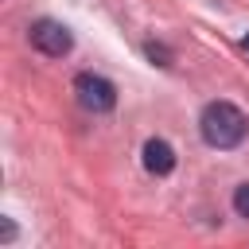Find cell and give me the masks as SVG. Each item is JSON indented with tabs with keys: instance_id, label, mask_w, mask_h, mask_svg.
<instances>
[{
	"instance_id": "obj_1",
	"label": "cell",
	"mask_w": 249,
	"mask_h": 249,
	"mask_svg": "<svg viewBox=\"0 0 249 249\" xmlns=\"http://www.w3.org/2000/svg\"><path fill=\"white\" fill-rule=\"evenodd\" d=\"M198 132H202V140H206L210 148L230 152V148H237V144L245 140L249 121H245V113H241L233 101H210V105L202 109V117H198Z\"/></svg>"
},
{
	"instance_id": "obj_2",
	"label": "cell",
	"mask_w": 249,
	"mask_h": 249,
	"mask_svg": "<svg viewBox=\"0 0 249 249\" xmlns=\"http://www.w3.org/2000/svg\"><path fill=\"white\" fill-rule=\"evenodd\" d=\"M74 93H78V105L89 113H109L117 105V86L101 74H89V70L74 78Z\"/></svg>"
},
{
	"instance_id": "obj_3",
	"label": "cell",
	"mask_w": 249,
	"mask_h": 249,
	"mask_svg": "<svg viewBox=\"0 0 249 249\" xmlns=\"http://www.w3.org/2000/svg\"><path fill=\"white\" fill-rule=\"evenodd\" d=\"M27 39H31V47H35L39 54H51V58H62V54L74 47L70 27L58 23V19H35V23L27 27Z\"/></svg>"
},
{
	"instance_id": "obj_4",
	"label": "cell",
	"mask_w": 249,
	"mask_h": 249,
	"mask_svg": "<svg viewBox=\"0 0 249 249\" xmlns=\"http://www.w3.org/2000/svg\"><path fill=\"white\" fill-rule=\"evenodd\" d=\"M140 160H144V171H148V175H171V171H175V148H171L167 140H160V136L144 140Z\"/></svg>"
},
{
	"instance_id": "obj_5",
	"label": "cell",
	"mask_w": 249,
	"mask_h": 249,
	"mask_svg": "<svg viewBox=\"0 0 249 249\" xmlns=\"http://www.w3.org/2000/svg\"><path fill=\"white\" fill-rule=\"evenodd\" d=\"M144 54H148V58H152L156 66H171V54H167V51H163L160 43H144Z\"/></svg>"
},
{
	"instance_id": "obj_6",
	"label": "cell",
	"mask_w": 249,
	"mask_h": 249,
	"mask_svg": "<svg viewBox=\"0 0 249 249\" xmlns=\"http://www.w3.org/2000/svg\"><path fill=\"white\" fill-rule=\"evenodd\" d=\"M233 210H237L241 218H249V183H241V187L233 191Z\"/></svg>"
},
{
	"instance_id": "obj_7",
	"label": "cell",
	"mask_w": 249,
	"mask_h": 249,
	"mask_svg": "<svg viewBox=\"0 0 249 249\" xmlns=\"http://www.w3.org/2000/svg\"><path fill=\"white\" fill-rule=\"evenodd\" d=\"M241 47H245V51H249V35H245V39H241Z\"/></svg>"
}]
</instances>
